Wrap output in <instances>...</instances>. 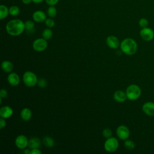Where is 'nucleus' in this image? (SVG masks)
Segmentation results:
<instances>
[{
	"label": "nucleus",
	"mask_w": 154,
	"mask_h": 154,
	"mask_svg": "<svg viewBox=\"0 0 154 154\" xmlns=\"http://www.w3.org/2000/svg\"><path fill=\"white\" fill-rule=\"evenodd\" d=\"M5 29L9 35L17 36L20 35L25 29V23L18 19H13L7 22Z\"/></svg>",
	"instance_id": "nucleus-1"
},
{
	"label": "nucleus",
	"mask_w": 154,
	"mask_h": 154,
	"mask_svg": "<svg viewBox=\"0 0 154 154\" xmlns=\"http://www.w3.org/2000/svg\"><path fill=\"white\" fill-rule=\"evenodd\" d=\"M121 51L128 55L135 54L137 51V43L135 40L132 38H126L120 43Z\"/></svg>",
	"instance_id": "nucleus-2"
},
{
	"label": "nucleus",
	"mask_w": 154,
	"mask_h": 154,
	"mask_svg": "<svg viewBox=\"0 0 154 154\" xmlns=\"http://www.w3.org/2000/svg\"><path fill=\"white\" fill-rule=\"evenodd\" d=\"M127 99L130 100H137L141 94V90L137 84L129 85L126 90Z\"/></svg>",
	"instance_id": "nucleus-3"
},
{
	"label": "nucleus",
	"mask_w": 154,
	"mask_h": 154,
	"mask_svg": "<svg viewBox=\"0 0 154 154\" xmlns=\"http://www.w3.org/2000/svg\"><path fill=\"white\" fill-rule=\"evenodd\" d=\"M24 84L28 87H32L37 84L38 79L36 75L31 71L25 72L22 76Z\"/></svg>",
	"instance_id": "nucleus-4"
},
{
	"label": "nucleus",
	"mask_w": 154,
	"mask_h": 154,
	"mask_svg": "<svg viewBox=\"0 0 154 154\" xmlns=\"http://www.w3.org/2000/svg\"><path fill=\"white\" fill-rule=\"evenodd\" d=\"M119 141L115 137H109L104 143V149L108 152H114L119 147Z\"/></svg>",
	"instance_id": "nucleus-5"
},
{
	"label": "nucleus",
	"mask_w": 154,
	"mask_h": 154,
	"mask_svg": "<svg viewBox=\"0 0 154 154\" xmlns=\"http://www.w3.org/2000/svg\"><path fill=\"white\" fill-rule=\"evenodd\" d=\"M47 40L44 38H38L34 41L32 43V48L37 52H42L45 51L48 47Z\"/></svg>",
	"instance_id": "nucleus-6"
},
{
	"label": "nucleus",
	"mask_w": 154,
	"mask_h": 154,
	"mask_svg": "<svg viewBox=\"0 0 154 154\" xmlns=\"http://www.w3.org/2000/svg\"><path fill=\"white\" fill-rule=\"evenodd\" d=\"M116 134L120 140L125 141L129 137L130 131L126 126L120 125L116 129Z\"/></svg>",
	"instance_id": "nucleus-7"
},
{
	"label": "nucleus",
	"mask_w": 154,
	"mask_h": 154,
	"mask_svg": "<svg viewBox=\"0 0 154 154\" xmlns=\"http://www.w3.org/2000/svg\"><path fill=\"white\" fill-rule=\"evenodd\" d=\"M140 35L145 41H151L154 38V31L152 28L147 26L143 28L140 31Z\"/></svg>",
	"instance_id": "nucleus-8"
},
{
	"label": "nucleus",
	"mask_w": 154,
	"mask_h": 154,
	"mask_svg": "<svg viewBox=\"0 0 154 154\" xmlns=\"http://www.w3.org/2000/svg\"><path fill=\"white\" fill-rule=\"evenodd\" d=\"M29 140L24 135H19L15 139V144L20 149H24L28 146Z\"/></svg>",
	"instance_id": "nucleus-9"
},
{
	"label": "nucleus",
	"mask_w": 154,
	"mask_h": 154,
	"mask_svg": "<svg viewBox=\"0 0 154 154\" xmlns=\"http://www.w3.org/2000/svg\"><path fill=\"white\" fill-rule=\"evenodd\" d=\"M106 43L109 48L112 49H117L120 45V43L118 38L114 35L108 36L106 39Z\"/></svg>",
	"instance_id": "nucleus-10"
},
{
	"label": "nucleus",
	"mask_w": 154,
	"mask_h": 154,
	"mask_svg": "<svg viewBox=\"0 0 154 154\" xmlns=\"http://www.w3.org/2000/svg\"><path fill=\"white\" fill-rule=\"evenodd\" d=\"M142 111L149 116H154V102H146L142 106Z\"/></svg>",
	"instance_id": "nucleus-11"
},
{
	"label": "nucleus",
	"mask_w": 154,
	"mask_h": 154,
	"mask_svg": "<svg viewBox=\"0 0 154 154\" xmlns=\"http://www.w3.org/2000/svg\"><path fill=\"white\" fill-rule=\"evenodd\" d=\"M7 81L11 86L16 87L20 83V78L16 73L10 72L7 76Z\"/></svg>",
	"instance_id": "nucleus-12"
},
{
	"label": "nucleus",
	"mask_w": 154,
	"mask_h": 154,
	"mask_svg": "<svg viewBox=\"0 0 154 154\" xmlns=\"http://www.w3.org/2000/svg\"><path fill=\"white\" fill-rule=\"evenodd\" d=\"M13 114V109L8 106H4L0 108V117L3 119H8L10 118Z\"/></svg>",
	"instance_id": "nucleus-13"
},
{
	"label": "nucleus",
	"mask_w": 154,
	"mask_h": 154,
	"mask_svg": "<svg viewBox=\"0 0 154 154\" xmlns=\"http://www.w3.org/2000/svg\"><path fill=\"white\" fill-rule=\"evenodd\" d=\"M32 19L34 21L38 23L43 22L45 21V20L47 19L46 18V15L42 10H37L34 12L32 14Z\"/></svg>",
	"instance_id": "nucleus-14"
},
{
	"label": "nucleus",
	"mask_w": 154,
	"mask_h": 154,
	"mask_svg": "<svg viewBox=\"0 0 154 154\" xmlns=\"http://www.w3.org/2000/svg\"><path fill=\"white\" fill-rule=\"evenodd\" d=\"M113 98L117 102H119V103L124 102L127 99L126 92H124L123 91L120 90H117L114 93Z\"/></svg>",
	"instance_id": "nucleus-15"
},
{
	"label": "nucleus",
	"mask_w": 154,
	"mask_h": 154,
	"mask_svg": "<svg viewBox=\"0 0 154 154\" xmlns=\"http://www.w3.org/2000/svg\"><path fill=\"white\" fill-rule=\"evenodd\" d=\"M21 119L25 122L29 121L32 116V112L30 109L28 108H23L20 113Z\"/></svg>",
	"instance_id": "nucleus-16"
},
{
	"label": "nucleus",
	"mask_w": 154,
	"mask_h": 154,
	"mask_svg": "<svg viewBox=\"0 0 154 154\" xmlns=\"http://www.w3.org/2000/svg\"><path fill=\"white\" fill-rule=\"evenodd\" d=\"M1 67L2 70L5 73H10L13 70V64L8 60H5L2 62Z\"/></svg>",
	"instance_id": "nucleus-17"
},
{
	"label": "nucleus",
	"mask_w": 154,
	"mask_h": 154,
	"mask_svg": "<svg viewBox=\"0 0 154 154\" xmlns=\"http://www.w3.org/2000/svg\"><path fill=\"white\" fill-rule=\"evenodd\" d=\"M41 145L40 140L37 137H32L29 140L28 147L30 149L38 148Z\"/></svg>",
	"instance_id": "nucleus-18"
},
{
	"label": "nucleus",
	"mask_w": 154,
	"mask_h": 154,
	"mask_svg": "<svg viewBox=\"0 0 154 154\" xmlns=\"http://www.w3.org/2000/svg\"><path fill=\"white\" fill-rule=\"evenodd\" d=\"M9 14V8L5 5H0V19L6 18Z\"/></svg>",
	"instance_id": "nucleus-19"
},
{
	"label": "nucleus",
	"mask_w": 154,
	"mask_h": 154,
	"mask_svg": "<svg viewBox=\"0 0 154 154\" xmlns=\"http://www.w3.org/2000/svg\"><path fill=\"white\" fill-rule=\"evenodd\" d=\"M43 144L47 147H52L54 146V139L49 136H45L43 139Z\"/></svg>",
	"instance_id": "nucleus-20"
},
{
	"label": "nucleus",
	"mask_w": 154,
	"mask_h": 154,
	"mask_svg": "<svg viewBox=\"0 0 154 154\" xmlns=\"http://www.w3.org/2000/svg\"><path fill=\"white\" fill-rule=\"evenodd\" d=\"M25 30L28 32H33L34 29V23L33 21L28 20H26L25 22Z\"/></svg>",
	"instance_id": "nucleus-21"
},
{
	"label": "nucleus",
	"mask_w": 154,
	"mask_h": 154,
	"mask_svg": "<svg viewBox=\"0 0 154 154\" xmlns=\"http://www.w3.org/2000/svg\"><path fill=\"white\" fill-rule=\"evenodd\" d=\"M52 35H53V32L52 29H50V28L45 29L42 32V37L47 40L51 38V37H52Z\"/></svg>",
	"instance_id": "nucleus-22"
},
{
	"label": "nucleus",
	"mask_w": 154,
	"mask_h": 154,
	"mask_svg": "<svg viewBox=\"0 0 154 154\" xmlns=\"http://www.w3.org/2000/svg\"><path fill=\"white\" fill-rule=\"evenodd\" d=\"M47 14L49 17L53 18L56 16L57 14V10L54 5L49 6L47 10Z\"/></svg>",
	"instance_id": "nucleus-23"
},
{
	"label": "nucleus",
	"mask_w": 154,
	"mask_h": 154,
	"mask_svg": "<svg viewBox=\"0 0 154 154\" xmlns=\"http://www.w3.org/2000/svg\"><path fill=\"white\" fill-rule=\"evenodd\" d=\"M20 13V9L17 5H12L9 8V14L12 16H16Z\"/></svg>",
	"instance_id": "nucleus-24"
},
{
	"label": "nucleus",
	"mask_w": 154,
	"mask_h": 154,
	"mask_svg": "<svg viewBox=\"0 0 154 154\" xmlns=\"http://www.w3.org/2000/svg\"><path fill=\"white\" fill-rule=\"evenodd\" d=\"M124 146L125 147V148L127 149V150H132L133 149H134L135 147V143L133 141L131 140H125V142H124Z\"/></svg>",
	"instance_id": "nucleus-25"
},
{
	"label": "nucleus",
	"mask_w": 154,
	"mask_h": 154,
	"mask_svg": "<svg viewBox=\"0 0 154 154\" xmlns=\"http://www.w3.org/2000/svg\"><path fill=\"white\" fill-rule=\"evenodd\" d=\"M138 24H139V26L143 28H145V27H147L149 25V22H148V20L146 19V18H144V17H142L141 18L139 21H138Z\"/></svg>",
	"instance_id": "nucleus-26"
},
{
	"label": "nucleus",
	"mask_w": 154,
	"mask_h": 154,
	"mask_svg": "<svg viewBox=\"0 0 154 154\" xmlns=\"http://www.w3.org/2000/svg\"><path fill=\"white\" fill-rule=\"evenodd\" d=\"M45 22L46 26L48 28H51L54 27V25H55V21H54L51 17L46 19L45 20Z\"/></svg>",
	"instance_id": "nucleus-27"
},
{
	"label": "nucleus",
	"mask_w": 154,
	"mask_h": 154,
	"mask_svg": "<svg viewBox=\"0 0 154 154\" xmlns=\"http://www.w3.org/2000/svg\"><path fill=\"white\" fill-rule=\"evenodd\" d=\"M102 135L105 138H108L112 135V131L109 128H105L102 131Z\"/></svg>",
	"instance_id": "nucleus-28"
},
{
	"label": "nucleus",
	"mask_w": 154,
	"mask_h": 154,
	"mask_svg": "<svg viewBox=\"0 0 154 154\" xmlns=\"http://www.w3.org/2000/svg\"><path fill=\"white\" fill-rule=\"evenodd\" d=\"M37 85L40 88H45L47 85V81H46V79H45L43 78H40V79H38Z\"/></svg>",
	"instance_id": "nucleus-29"
},
{
	"label": "nucleus",
	"mask_w": 154,
	"mask_h": 154,
	"mask_svg": "<svg viewBox=\"0 0 154 154\" xmlns=\"http://www.w3.org/2000/svg\"><path fill=\"white\" fill-rule=\"evenodd\" d=\"M8 95V92L5 89H1L0 91V98L1 99H4L5 97H7Z\"/></svg>",
	"instance_id": "nucleus-30"
},
{
	"label": "nucleus",
	"mask_w": 154,
	"mask_h": 154,
	"mask_svg": "<svg viewBox=\"0 0 154 154\" xmlns=\"http://www.w3.org/2000/svg\"><path fill=\"white\" fill-rule=\"evenodd\" d=\"M45 1L48 5H49V6H52L56 5L58 2L59 0H45Z\"/></svg>",
	"instance_id": "nucleus-31"
},
{
	"label": "nucleus",
	"mask_w": 154,
	"mask_h": 154,
	"mask_svg": "<svg viewBox=\"0 0 154 154\" xmlns=\"http://www.w3.org/2000/svg\"><path fill=\"white\" fill-rule=\"evenodd\" d=\"M6 125V121L5 120V119L1 118L0 119V128L2 129H3Z\"/></svg>",
	"instance_id": "nucleus-32"
},
{
	"label": "nucleus",
	"mask_w": 154,
	"mask_h": 154,
	"mask_svg": "<svg viewBox=\"0 0 154 154\" xmlns=\"http://www.w3.org/2000/svg\"><path fill=\"white\" fill-rule=\"evenodd\" d=\"M42 152L38 149H31V154H41Z\"/></svg>",
	"instance_id": "nucleus-33"
},
{
	"label": "nucleus",
	"mask_w": 154,
	"mask_h": 154,
	"mask_svg": "<svg viewBox=\"0 0 154 154\" xmlns=\"http://www.w3.org/2000/svg\"><path fill=\"white\" fill-rule=\"evenodd\" d=\"M22 2L24 4H29L31 2H32V0H22Z\"/></svg>",
	"instance_id": "nucleus-34"
},
{
	"label": "nucleus",
	"mask_w": 154,
	"mask_h": 154,
	"mask_svg": "<svg viewBox=\"0 0 154 154\" xmlns=\"http://www.w3.org/2000/svg\"><path fill=\"white\" fill-rule=\"evenodd\" d=\"M44 0H32V2L35 4H40Z\"/></svg>",
	"instance_id": "nucleus-35"
},
{
	"label": "nucleus",
	"mask_w": 154,
	"mask_h": 154,
	"mask_svg": "<svg viewBox=\"0 0 154 154\" xmlns=\"http://www.w3.org/2000/svg\"><path fill=\"white\" fill-rule=\"evenodd\" d=\"M24 153L25 154H31V150L29 149H25L24 150Z\"/></svg>",
	"instance_id": "nucleus-36"
}]
</instances>
